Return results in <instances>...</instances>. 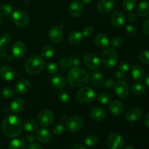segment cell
<instances>
[{
    "mask_svg": "<svg viewBox=\"0 0 149 149\" xmlns=\"http://www.w3.org/2000/svg\"><path fill=\"white\" fill-rule=\"evenodd\" d=\"M30 81L26 79H22L17 81L15 84V91L19 95H25L30 90Z\"/></svg>",
    "mask_w": 149,
    "mask_h": 149,
    "instance_id": "obj_21",
    "label": "cell"
},
{
    "mask_svg": "<svg viewBox=\"0 0 149 149\" xmlns=\"http://www.w3.org/2000/svg\"><path fill=\"white\" fill-rule=\"evenodd\" d=\"M51 84H52V87L56 90H61L65 86L66 79L61 74H57L52 77Z\"/></svg>",
    "mask_w": 149,
    "mask_h": 149,
    "instance_id": "obj_24",
    "label": "cell"
},
{
    "mask_svg": "<svg viewBox=\"0 0 149 149\" xmlns=\"http://www.w3.org/2000/svg\"><path fill=\"white\" fill-rule=\"evenodd\" d=\"M118 55L112 48L105 49L101 54V61L103 65L108 68H113L118 63Z\"/></svg>",
    "mask_w": 149,
    "mask_h": 149,
    "instance_id": "obj_4",
    "label": "cell"
},
{
    "mask_svg": "<svg viewBox=\"0 0 149 149\" xmlns=\"http://www.w3.org/2000/svg\"><path fill=\"white\" fill-rule=\"evenodd\" d=\"M28 149H43V148L37 143H32L28 147Z\"/></svg>",
    "mask_w": 149,
    "mask_h": 149,
    "instance_id": "obj_55",
    "label": "cell"
},
{
    "mask_svg": "<svg viewBox=\"0 0 149 149\" xmlns=\"http://www.w3.org/2000/svg\"><path fill=\"white\" fill-rule=\"evenodd\" d=\"M84 63L86 66L91 70H97L100 65V60L94 53L89 52L84 56Z\"/></svg>",
    "mask_w": 149,
    "mask_h": 149,
    "instance_id": "obj_10",
    "label": "cell"
},
{
    "mask_svg": "<svg viewBox=\"0 0 149 149\" xmlns=\"http://www.w3.org/2000/svg\"><path fill=\"white\" fill-rule=\"evenodd\" d=\"M141 115H142V112L141 109L136 107L130 108L125 113V119L129 122H138L141 119Z\"/></svg>",
    "mask_w": 149,
    "mask_h": 149,
    "instance_id": "obj_19",
    "label": "cell"
},
{
    "mask_svg": "<svg viewBox=\"0 0 149 149\" xmlns=\"http://www.w3.org/2000/svg\"><path fill=\"white\" fill-rule=\"evenodd\" d=\"M54 53H55V49L49 45H45L41 49V55L45 59L51 58L54 55Z\"/></svg>",
    "mask_w": 149,
    "mask_h": 149,
    "instance_id": "obj_32",
    "label": "cell"
},
{
    "mask_svg": "<svg viewBox=\"0 0 149 149\" xmlns=\"http://www.w3.org/2000/svg\"><path fill=\"white\" fill-rule=\"evenodd\" d=\"M67 80L71 87L74 88H81L89 83L90 76L84 70L79 67H74L68 71Z\"/></svg>",
    "mask_w": 149,
    "mask_h": 149,
    "instance_id": "obj_2",
    "label": "cell"
},
{
    "mask_svg": "<svg viewBox=\"0 0 149 149\" xmlns=\"http://www.w3.org/2000/svg\"><path fill=\"white\" fill-rule=\"evenodd\" d=\"M59 64L61 68L63 70L68 69V68L71 67L69 63V59L67 57H64V58H61L59 61Z\"/></svg>",
    "mask_w": 149,
    "mask_h": 149,
    "instance_id": "obj_47",
    "label": "cell"
},
{
    "mask_svg": "<svg viewBox=\"0 0 149 149\" xmlns=\"http://www.w3.org/2000/svg\"><path fill=\"white\" fill-rule=\"evenodd\" d=\"M130 91L134 95H142L145 93L146 87L140 83H134L130 86Z\"/></svg>",
    "mask_w": 149,
    "mask_h": 149,
    "instance_id": "obj_33",
    "label": "cell"
},
{
    "mask_svg": "<svg viewBox=\"0 0 149 149\" xmlns=\"http://www.w3.org/2000/svg\"><path fill=\"white\" fill-rule=\"evenodd\" d=\"M55 119V116L52 111L49 109L42 110L37 117L38 123L42 127H48L52 124Z\"/></svg>",
    "mask_w": 149,
    "mask_h": 149,
    "instance_id": "obj_8",
    "label": "cell"
},
{
    "mask_svg": "<svg viewBox=\"0 0 149 149\" xmlns=\"http://www.w3.org/2000/svg\"><path fill=\"white\" fill-rule=\"evenodd\" d=\"M1 17H0V26H1Z\"/></svg>",
    "mask_w": 149,
    "mask_h": 149,
    "instance_id": "obj_61",
    "label": "cell"
},
{
    "mask_svg": "<svg viewBox=\"0 0 149 149\" xmlns=\"http://www.w3.org/2000/svg\"><path fill=\"white\" fill-rule=\"evenodd\" d=\"M15 72L12 67L9 65H2L0 67V77L4 81H13L15 78Z\"/></svg>",
    "mask_w": 149,
    "mask_h": 149,
    "instance_id": "obj_17",
    "label": "cell"
},
{
    "mask_svg": "<svg viewBox=\"0 0 149 149\" xmlns=\"http://www.w3.org/2000/svg\"><path fill=\"white\" fill-rule=\"evenodd\" d=\"M36 138L43 143H49L52 139V135H51L50 132L46 128H41L36 132Z\"/></svg>",
    "mask_w": 149,
    "mask_h": 149,
    "instance_id": "obj_25",
    "label": "cell"
},
{
    "mask_svg": "<svg viewBox=\"0 0 149 149\" xmlns=\"http://www.w3.org/2000/svg\"><path fill=\"white\" fill-rule=\"evenodd\" d=\"M23 127H24L26 131L29 132H33L37 130L38 125L33 119H26L23 124Z\"/></svg>",
    "mask_w": 149,
    "mask_h": 149,
    "instance_id": "obj_31",
    "label": "cell"
},
{
    "mask_svg": "<svg viewBox=\"0 0 149 149\" xmlns=\"http://www.w3.org/2000/svg\"><path fill=\"white\" fill-rule=\"evenodd\" d=\"M131 75L133 80L136 81H141L145 77V71L141 64L135 63L131 69Z\"/></svg>",
    "mask_w": 149,
    "mask_h": 149,
    "instance_id": "obj_18",
    "label": "cell"
},
{
    "mask_svg": "<svg viewBox=\"0 0 149 149\" xmlns=\"http://www.w3.org/2000/svg\"><path fill=\"white\" fill-rule=\"evenodd\" d=\"M69 59V63L71 67L74 68V67H78L80 64V58L77 55H71L68 58Z\"/></svg>",
    "mask_w": 149,
    "mask_h": 149,
    "instance_id": "obj_43",
    "label": "cell"
},
{
    "mask_svg": "<svg viewBox=\"0 0 149 149\" xmlns=\"http://www.w3.org/2000/svg\"><path fill=\"white\" fill-rule=\"evenodd\" d=\"M95 30L92 26H86L83 29L82 33L83 36H86V37H89V36H91L94 34Z\"/></svg>",
    "mask_w": 149,
    "mask_h": 149,
    "instance_id": "obj_48",
    "label": "cell"
},
{
    "mask_svg": "<svg viewBox=\"0 0 149 149\" xmlns=\"http://www.w3.org/2000/svg\"><path fill=\"white\" fill-rule=\"evenodd\" d=\"M13 23L18 27H24L29 24V15L21 10H15L12 15Z\"/></svg>",
    "mask_w": 149,
    "mask_h": 149,
    "instance_id": "obj_6",
    "label": "cell"
},
{
    "mask_svg": "<svg viewBox=\"0 0 149 149\" xmlns=\"http://www.w3.org/2000/svg\"><path fill=\"white\" fill-rule=\"evenodd\" d=\"M71 149H87V148H86L84 146L81 145V144H77V145L74 146Z\"/></svg>",
    "mask_w": 149,
    "mask_h": 149,
    "instance_id": "obj_57",
    "label": "cell"
},
{
    "mask_svg": "<svg viewBox=\"0 0 149 149\" xmlns=\"http://www.w3.org/2000/svg\"><path fill=\"white\" fill-rule=\"evenodd\" d=\"M2 132L9 138H15L22 132V123L20 119L15 115L6 116L2 123Z\"/></svg>",
    "mask_w": 149,
    "mask_h": 149,
    "instance_id": "obj_1",
    "label": "cell"
},
{
    "mask_svg": "<svg viewBox=\"0 0 149 149\" xmlns=\"http://www.w3.org/2000/svg\"><path fill=\"white\" fill-rule=\"evenodd\" d=\"M142 29L143 33L147 36H149V19L145 20L142 26Z\"/></svg>",
    "mask_w": 149,
    "mask_h": 149,
    "instance_id": "obj_52",
    "label": "cell"
},
{
    "mask_svg": "<svg viewBox=\"0 0 149 149\" xmlns=\"http://www.w3.org/2000/svg\"><path fill=\"white\" fill-rule=\"evenodd\" d=\"M111 45L113 48L115 49H119L123 45V40L120 36H114L111 41Z\"/></svg>",
    "mask_w": 149,
    "mask_h": 149,
    "instance_id": "obj_41",
    "label": "cell"
},
{
    "mask_svg": "<svg viewBox=\"0 0 149 149\" xmlns=\"http://www.w3.org/2000/svg\"><path fill=\"white\" fill-rule=\"evenodd\" d=\"M137 13L142 17L149 15V1L146 0L141 1L137 7Z\"/></svg>",
    "mask_w": 149,
    "mask_h": 149,
    "instance_id": "obj_28",
    "label": "cell"
},
{
    "mask_svg": "<svg viewBox=\"0 0 149 149\" xmlns=\"http://www.w3.org/2000/svg\"><path fill=\"white\" fill-rule=\"evenodd\" d=\"M125 149H134V147L132 145H127L125 147Z\"/></svg>",
    "mask_w": 149,
    "mask_h": 149,
    "instance_id": "obj_60",
    "label": "cell"
},
{
    "mask_svg": "<svg viewBox=\"0 0 149 149\" xmlns=\"http://www.w3.org/2000/svg\"><path fill=\"white\" fill-rule=\"evenodd\" d=\"M83 39V35L81 32L78 31H72L68 37V41L71 45H77L81 42Z\"/></svg>",
    "mask_w": 149,
    "mask_h": 149,
    "instance_id": "obj_29",
    "label": "cell"
},
{
    "mask_svg": "<svg viewBox=\"0 0 149 149\" xmlns=\"http://www.w3.org/2000/svg\"><path fill=\"white\" fill-rule=\"evenodd\" d=\"M145 83H146V85L147 86V87L149 88V74H147V76L146 77Z\"/></svg>",
    "mask_w": 149,
    "mask_h": 149,
    "instance_id": "obj_58",
    "label": "cell"
},
{
    "mask_svg": "<svg viewBox=\"0 0 149 149\" xmlns=\"http://www.w3.org/2000/svg\"><path fill=\"white\" fill-rule=\"evenodd\" d=\"M12 55L17 59H20L25 56L26 53V46L23 42H16L12 47Z\"/></svg>",
    "mask_w": 149,
    "mask_h": 149,
    "instance_id": "obj_13",
    "label": "cell"
},
{
    "mask_svg": "<svg viewBox=\"0 0 149 149\" xmlns=\"http://www.w3.org/2000/svg\"><path fill=\"white\" fill-rule=\"evenodd\" d=\"M107 145L109 149H122L125 146V140L119 133H112L108 137Z\"/></svg>",
    "mask_w": 149,
    "mask_h": 149,
    "instance_id": "obj_7",
    "label": "cell"
},
{
    "mask_svg": "<svg viewBox=\"0 0 149 149\" xmlns=\"http://www.w3.org/2000/svg\"><path fill=\"white\" fill-rule=\"evenodd\" d=\"M90 117L94 122H101L106 118V112L103 108L95 106L90 111Z\"/></svg>",
    "mask_w": 149,
    "mask_h": 149,
    "instance_id": "obj_20",
    "label": "cell"
},
{
    "mask_svg": "<svg viewBox=\"0 0 149 149\" xmlns=\"http://www.w3.org/2000/svg\"><path fill=\"white\" fill-rule=\"evenodd\" d=\"M8 149H27L26 143L20 138H15L10 141Z\"/></svg>",
    "mask_w": 149,
    "mask_h": 149,
    "instance_id": "obj_30",
    "label": "cell"
},
{
    "mask_svg": "<svg viewBox=\"0 0 149 149\" xmlns=\"http://www.w3.org/2000/svg\"><path fill=\"white\" fill-rule=\"evenodd\" d=\"M115 84V81L113 79L109 78L106 81H104V87L106 89H111L113 88Z\"/></svg>",
    "mask_w": 149,
    "mask_h": 149,
    "instance_id": "obj_50",
    "label": "cell"
},
{
    "mask_svg": "<svg viewBox=\"0 0 149 149\" xmlns=\"http://www.w3.org/2000/svg\"><path fill=\"white\" fill-rule=\"evenodd\" d=\"M84 125L83 119L80 116H74L69 118L66 122V128L71 133H76L80 131Z\"/></svg>",
    "mask_w": 149,
    "mask_h": 149,
    "instance_id": "obj_9",
    "label": "cell"
},
{
    "mask_svg": "<svg viewBox=\"0 0 149 149\" xmlns=\"http://www.w3.org/2000/svg\"><path fill=\"white\" fill-rule=\"evenodd\" d=\"M49 38L53 43L61 42L63 38V30L61 26H52L49 31Z\"/></svg>",
    "mask_w": 149,
    "mask_h": 149,
    "instance_id": "obj_14",
    "label": "cell"
},
{
    "mask_svg": "<svg viewBox=\"0 0 149 149\" xmlns=\"http://www.w3.org/2000/svg\"><path fill=\"white\" fill-rule=\"evenodd\" d=\"M84 143L90 148H94L98 144V138L95 135H89L84 139Z\"/></svg>",
    "mask_w": 149,
    "mask_h": 149,
    "instance_id": "obj_34",
    "label": "cell"
},
{
    "mask_svg": "<svg viewBox=\"0 0 149 149\" xmlns=\"http://www.w3.org/2000/svg\"><path fill=\"white\" fill-rule=\"evenodd\" d=\"M137 0H123L122 7L127 11L131 12L136 6Z\"/></svg>",
    "mask_w": 149,
    "mask_h": 149,
    "instance_id": "obj_35",
    "label": "cell"
},
{
    "mask_svg": "<svg viewBox=\"0 0 149 149\" xmlns=\"http://www.w3.org/2000/svg\"><path fill=\"white\" fill-rule=\"evenodd\" d=\"M127 19L129 20L130 22H132V23H134L137 20V15L135 13L133 12H130V13L127 15Z\"/></svg>",
    "mask_w": 149,
    "mask_h": 149,
    "instance_id": "obj_53",
    "label": "cell"
},
{
    "mask_svg": "<svg viewBox=\"0 0 149 149\" xmlns=\"http://www.w3.org/2000/svg\"><path fill=\"white\" fill-rule=\"evenodd\" d=\"M12 41V36L9 33H5L1 35L0 37V42L4 46L9 45Z\"/></svg>",
    "mask_w": 149,
    "mask_h": 149,
    "instance_id": "obj_44",
    "label": "cell"
},
{
    "mask_svg": "<svg viewBox=\"0 0 149 149\" xmlns=\"http://www.w3.org/2000/svg\"><path fill=\"white\" fill-rule=\"evenodd\" d=\"M65 127L63 123H57L52 127V132L55 135H60L65 132Z\"/></svg>",
    "mask_w": 149,
    "mask_h": 149,
    "instance_id": "obj_38",
    "label": "cell"
},
{
    "mask_svg": "<svg viewBox=\"0 0 149 149\" xmlns=\"http://www.w3.org/2000/svg\"><path fill=\"white\" fill-rule=\"evenodd\" d=\"M70 97L71 96H70L69 93L65 90H62L58 93V98H59L60 101L62 102L63 103H68L70 100Z\"/></svg>",
    "mask_w": 149,
    "mask_h": 149,
    "instance_id": "obj_40",
    "label": "cell"
},
{
    "mask_svg": "<svg viewBox=\"0 0 149 149\" xmlns=\"http://www.w3.org/2000/svg\"><path fill=\"white\" fill-rule=\"evenodd\" d=\"M115 7L113 0H100L97 6V9L100 13L107 14L111 12Z\"/></svg>",
    "mask_w": 149,
    "mask_h": 149,
    "instance_id": "obj_15",
    "label": "cell"
},
{
    "mask_svg": "<svg viewBox=\"0 0 149 149\" xmlns=\"http://www.w3.org/2000/svg\"><path fill=\"white\" fill-rule=\"evenodd\" d=\"M109 111L114 116H119L122 114L124 111V105L118 100H113L109 106Z\"/></svg>",
    "mask_w": 149,
    "mask_h": 149,
    "instance_id": "obj_22",
    "label": "cell"
},
{
    "mask_svg": "<svg viewBox=\"0 0 149 149\" xmlns=\"http://www.w3.org/2000/svg\"><path fill=\"white\" fill-rule=\"evenodd\" d=\"M130 68V63L128 61H124L119 64V69L121 70L122 71H123V72L127 73L129 71Z\"/></svg>",
    "mask_w": 149,
    "mask_h": 149,
    "instance_id": "obj_49",
    "label": "cell"
},
{
    "mask_svg": "<svg viewBox=\"0 0 149 149\" xmlns=\"http://www.w3.org/2000/svg\"><path fill=\"white\" fill-rule=\"evenodd\" d=\"M1 93H2V95L4 98L10 99L14 95V90L10 87H5L2 90Z\"/></svg>",
    "mask_w": 149,
    "mask_h": 149,
    "instance_id": "obj_46",
    "label": "cell"
},
{
    "mask_svg": "<svg viewBox=\"0 0 149 149\" xmlns=\"http://www.w3.org/2000/svg\"><path fill=\"white\" fill-rule=\"evenodd\" d=\"M125 31L130 36H135L138 33V29L133 25H127L125 28Z\"/></svg>",
    "mask_w": 149,
    "mask_h": 149,
    "instance_id": "obj_45",
    "label": "cell"
},
{
    "mask_svg": "<svg viewBox=\"0 0 149 149\" xmlns=\"http://www.w3.org/2000/svg\"><path fill=\"white\" fill-rule=\"evenodd\" d=\"M46 70L48 73L51 74H55L59 70V67L54 62H49L46 65Z\"/></svg>",
    "mask_w": 149,
    "mask_h": 149,
    "instance_id": "obj_39",
    "label": "cell"
},
{
    "mask_svg": "<svg viewBox=\"0 0 149 149\" xmlns=\"http://www.w3.org/2000/svg\"><path fill=\"white\" fill-rule=\"evenodd\" d=\"M76 97L79 103L87 104L93 102L95 99L96 94L94 90L90 87H83L77 92Z\"/></svg>",
    "mask_w": 149,
    "mask_h": 149,
    "instance_id": "obj_5",
    "label": "cell"
},
{
    "mask_svg": "<svg viewBox=\"0 0 149 149\" xmlns=\"http://www.w3.org/2000/svg\"><path fill=\"white\" fill-rule=\"evenodd\" d=\"M115 77H116V79L119 80H123L126 78V73L123 72L121 70H116V72H115Z\"/></svg>",
    "mask_w": 149,
    "mask_h": 149,
    "instance_id": "obj_51",
    "label": "cell"
},
{
    "mask_svg": "<svg viewBox=\"0 0 149 149\" xmlns=\"http://www.w3.org/2000/svg\"><path fill=\"white\" fill-rule=\"evenodd\" d=\"M55 1H60V0H55Z\"/></svg>",
    "mask_w": 149,
    "mask_h": 149,
    "instance_id": "obj_62",
    "label": "cell"
},
{
    "mask_svg": "<svg viewBox=\"0 0 149 149\" xmlns=\"http://www.w3.org/2000/svg\"><path fill=\"white\" fill-rule=\"evenodd\" d=\"M113 88H114L116 95L120 98H125L127 97L128 94H129L130 89L128 84L123 80H119V81H116L114 86H113Z\"/></svg>",
    "mask_w": 149,
    "mask_h": 149,
    "instance_id": "obj_11",
    "label": "cell"
},
{
    "mask_svg": "<svg viewBox=\"0 0 149 149\" xmlns=\"http://www.w3.org/2000/svg\"><path fill=\"white\" fill-rule=\"evenodd\" d=\"M45 63L42 57L39 55L31 56L26 61L25 68L26 71L31 75H36L45 68Z\"/></svg>",
    "mask_w": 149,
    "mask_h": 149,
    "instance_id": "obj_3",
    "label": "cell"
},
{
    "mask_svg": "<svg viewBox=\"0 0 149 149\" xmlns=\"http://www.w3.org/2000/svg\"><path fill=\"white\" fill-rule=\"evenodd\" d=\"M81 1H82L83 4H90V3H91L92 1H93V0H81Z\"/></svg>",
    "mask_w": 149,
    "mask_h": 149,
    "instance_id": "obj_59",
    "label": "cell"
},
{
    "mask_svg": "<svg viewBox=\"0 0 149 149\" xmlns=\"http://www.w3.org/2000/svg\"><path fill=\"white\" fill-rule=\"evenodd\" d=\"M5 49H4V46L2 45V44L0 42V59L4 58L5 56Z\"/></svg>",
    "mask_w": 149,
    "mask_h": 149,
    "instance_id": "obj_54",
    "label": "cell"
},
{
    "mask_svg": "<svg viewBox=\"0 0 149 149\" xmlns=\"http://www.w3.org/2000/svg\"><path fill=\"white\" fill-rule=\"evenodd\" d=\"M95 44L97 47L104 49L109 46V39L105 33H98L95 37Z\"/></svg>",
    "mask_w": 149,
    "mask_h": 149,
    "instance_id": "obj_26",
    "label": "cell"
},
{
    "mask_svg": "<svg viewBox=\"0 0 149 149\" xmlns=\"http://www.w3.org/2000/svg\"><path fill=\"white\" fill-rule=\"evenodd\" d=\"M139 60L142 63L149 65V50H143L140 53Z\"/></svg>",
    "mask_w": 149,
    "mask_h": 149,
    "instance_id": "obj_42",
    "label": "cell"
},
{
    "mask_svg": "<svg viewBox=\"0 0 149 149\" xmlns=\"http://www.w3.org/2000/svg\"><path fill=\"white\" fill-rule=\"evenodd\" d=\"M143 122L146 126L149 128V113H147V114L145 116V117H144V119H143Z\"/></svg>",
    "mask_w": 149,
    "mask_h": 149,
    "instance_id": "obj_56",
    "label": "cell"
},
{
    "mask_svg": "<svg viewBox=\"0 0 149 149\" xmlns=\"http://www.w3.org/2000/svg\"><path fill=\"white\" fill-rule=\"evenodd\" d=\"M97 101L100 103V104L106 105L109 103L111 100V96L109 94L106 93H101L97 95Z\"/></svg>",
    "mask_w": 149,
    "mask_h": 149,
    "instance_id": "obj_37",
    "label": "cell"
},
{
    "mask_svg": "<svg viewBox=\"0 0 149 149\" xmlns=\"http://www.w3.org/2000/svg\"><path fill=\"white\" fill-rule=\"evenodd\" d=\"M104 77L100 71H95L93 73L91 77V83L93 86L96 87H100L104 84Z\"/></svg>",
    "mask_w": 149,
    "mask_h": 149,
    "instance_id": "obj_27",
    "label": "cell"
},
{
    "mask_svg": "<svg viewBox=\"0 0 149 149\" xmlns=\"http://www.w3.org/2000/svg\"><path fill=\"white\" fill-rule=\"evenodd\" d=\"M13 11V8L10 4H3L0 5V16L7 17Z\"/></svg>",
    "mask_w": 149,
    "mask_h": 149,
    "instance_id": "obj_36",
    "label": "cell"
},
{
    "mask_svg": "<svg viewBox=\"0 0 149 149\" xmlns=\"http://www.w3.org/2000/svg\"><path fill=\"white\" fill-rule=\"evenodd\" d=\"M110 21L112 26L114 27L121 28L125 23V15L120 11H114L111 15Z\"/></svg>",
    "mask_w": 149,
    "mask_h": 149,
    "instance_id": "obj_16",
    "label": "cell"
},
{
    "mask_svg": "<svg viewBox=\"0 0 149 149\" xmlns=\"http://www.w3.org/2000/svg\"><path fill=\"white\" fill-rule=\"evenodd\" d=\"M25 106V101L20 97H15L12 100L10 105V109L13 113H19L23 110Z\"/></svg>",
    "mask_w": 149,
    "mask_h": 149,
    "instance_id": "obj_23",
    "label": "cell"
},
{
    "mask_svg": "<svg viewBox=\"0 0 149 149\" xmlns=\"http://www.w3.org/2000/svg\"><path fill=\"white\" fill-rule=\"evenodd\" d=\"M84 12V5L81 1L75 0L70 4L68 13L73 17H79Z\"/></svg>",
    "mask_w": 149,
    "mask_h": 149,
    "instance_id": "obj_12",
    "label": "cell"
}]
</instances>
